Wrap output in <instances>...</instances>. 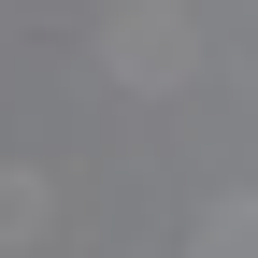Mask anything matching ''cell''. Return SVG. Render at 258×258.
<instances>
[{"label":"cell","instance_id":"1","mask_svg":"<svg viewBox=\"0 0 258 258\" xmlns=\"http://www.w3.org/2000/svg\"><path fill=\"white\" fill-rule=\"evenodd\" d=\"M115 72H129V86H172V72H186V29H172V15H115Z\"/></svg>","mask_w":258,"mask_h":258},{"label":"cell","instance_id":"2","mask_svg":"<svg viewBox=\"0 0 258 258\" xmlns=\"http://www.w3.org/2000/svg\"><path fill=\"white\" fill-rule=\"evenodd\" d=\"M201 258H258V215H215V230H201Z\"/></svg>","mask_w":258,"mask_h":258}]
</instances>
